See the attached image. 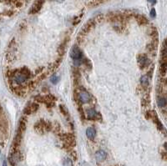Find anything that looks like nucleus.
<instances>
[{
  "label": "nucleus",
  "instance_id": "14",
  "mask_svg": "<svg viewBox=\"0 0 167 166\" xmlns=\"http://www.w3.org/2000/svg\"><path fill=\"white\" fill-rule=\"evenodd\" d=\"M59 109H60V112L61 114L63 115V116H65V117H67L68 115H69V112H68V109H66V107L63 105H59Z\"/></svg>",
  "mask_w": 167,
  "mask_h": 166
},
{
  "label": "nucleus",
  "instance_id": "21",
  "mask_svg": "<svg viewBox=\"0 0 167 166\" xmlns=\"http://www.w3.org/2000/svg\"><path fill=\"white\" fill-rule=\"evenodd\" d=\"M0 153H1V149H0Z\"/></svg>",
  "mask_w": 167,
  "mask_h": 166
},
{
  "label": "nucleus",
  "instance_id": "3",
  "mask_svg": "<svg viewBox=\"0 0 167 166\" xmlns=\"http://www.w3.org/2000/svg\"><path fill=\"white\" fill-rule=\"evenodd\" d=\"M35 129L38 133L43 134V133L50 130V129H51V126H50V124H49V123H45L44 121L40 120L39 121L38 123H36V124L35 125Z\"/></svg>",
  "mask_w": 167,
  "mask_h": 166
},
{
  "label": "nucleus",
  "instance_id": "20",
  "mask_svg": "<svg viewBox=\"0 0 167 166\" xmlns=\"http://www.w3.org/2000/svg\"><path fill=\"white\" fill-rule=\"evenodd\" d=\"M54 1H56L58 3H62V2H63L64 0H54Z\"/></svg>",
  "mask_w": 167,
  "mask_h": 166
},
{
  "label": "nucleus",
  "instance_id": "19",
  "mask_svg": "<svg viewBox=\"0 0 167 166\" xmlns=\"http://www.w3.org/2000/svg\"><path fill=\"white\" fill-rule=\"evenodd\" d=\"M148 2H150L151 3H156V0H148Z\"/></svg>",
  "mask_w": 167,
  "mask_h": 166
},
{
  "label": "nucleus",
  "instance_id": "15",
  "mask_svg": "<svg viewBox=\"0 0 167 166\" xmlns=\"http://www.w3.org/2000/svg\"><path fill=\"white\" fill-rule=\"evenodd\" d=\"M63 166H73L72 161L69 158H65L63 161Z\"/></svg>",
  "mask_w": 167,
  "mask_h": 166
},
{
  "label": "nucleus",
  "instance_id": "6",
  "mask_svg": "<svg viewBox=\"0 0 167 166\" xmlns=\"http://www.w3.org/2000/svg\"><path fill=\"white\" fill-rule=\"evenodd\" d=\"M38 109H39V104H38V103H29V104L24 108V109H23V114L26 115H32V114H34V113H36Z\"/></svg>",
  "mask_w": 167,
  "mask_h": 166
},
{
  "label": "nucleus",
  "instance_id": "18",
  "mask_svg": "<svg viewBox=\"0 0 167 166\" xmlns=\"http://www.w3.org/2000/svg\"><path fill=\"white\" fill-rule=\"evenodd\" d=\"M156 10H155V9H153L152 10H151V11H150V16H151V17H156Z\"/></svg>",
  "mask_w": 167,
  "mask_h": 166
},
{
  "label": "nucleus",
  "instance_id": "8",
  "mask_svg": "<svg viewBox=\"0 0 167 166\" xmlns=\"http://www.w3.org/2000/svg\"><path fill=\"white\" fill-rule=\"evenodd\" d=\"M87 117L91 120H100L101 119V115L95 109H90L87 110Z\"/></svg>",
  "mask_w": 167,
  "mask_h": 166
},
{
  "label": "nucleus",
  "instance_id": "2",
  "mask_svg": "<svg viewBox=\"0 0 167 166\" xmlns=\"http://www.w3.org/2000/svg\"><path fill=\"white\" fill-rule=\"evenodd\" d=\"M75 99H76V102H79L80 103H89L91 98H90V95L87 93L86 91L84 90H80V91H78L75 93Z\"/></svg>",
  "mask_w": 167,
  "mask_h": 166
},
{
  "label": "nucleus",
  "instance_id": "5",
  "mask_svg": "<svg viewBox=\"0 0 167 166\" xmlns=\"http://www.w3.org/2000/svg\"><path fill=\"white\" fill-rule=\"evenodd\" d=\"M70 56L75 61L80 60L81 59H82V53H81L80 49H79L78 46H73L72 49L70 50Z\"/></svg>",
  "mask_w": 167,
  "mask_h": 166
},
{
  "label": "nucleus",
  "instance_id": "7",
  "mask_svg": "<svg viewBox=\"0 0 167 166\" xmlns=\"http://www.w3.org/2000/svg\"><path fill=\"white\" fill-rule=\"evenodd\" d=\"M150 61L145 55H140L138 56V63L141 69H145L149 66Z\"/></svg>",
  "mask_w": 167,
  "mask_h": 166
},
{
  "label": "nucleus",
  "instance_id": "17",
  "mask_svg": "<svg viewBox=\"0 0 167 166\" xmlns=\"http://www.w3.org/2000/svg\"><path fill=\"white\" fill-rule=\"evenodd\" d=\"M59 77H57L56 75H54L52 78H51V82H52L53 83H57L58 82H59Z\"/></svg>",
  "mask_w": 167,
  "mask_h": 166
},
{
  "label": "nucleus",
  "instance_id": "1",
  "mask_svg": "<svg viewBox=\"0 0 167 166\" xmlns=\"http://www.w3.org/2000/svg\"><path fill=\"white\" fill-rule=\"evenodd\" d=\"M7 135H8V121L3 115V108L0 104V137L4 139Z\"/></svg>",
  "mask_w": 167,
  "mask_h": 166
},
{
  "label": "nucleus",
  "instance_id": "13",
  "mask_svg": "<svg viewBox=\"0 0 167 166\" xmlns=\"http://www.w3.org/2000/svg\"><path fill=\"white\" fill-rule=\"evenodd\" d=\"M157 103L159 104L160 107H165L166 105V99L165 98L162 97V96H159L158 99H157Z\"/></svg>",
  "mask_w": 167,
  "mask_h": 166
},
{
  "label": "nucleus",
  "instance_id": "4",
  "mask_svg": "<svg viewBox=\"0 0 167 166\" xmlns=\"http://www.w3.org/2000/svg\"><path fill=\"white\" fill-rule=\"evenodd\" d=\"M43 3H44V0H35L34 4L32 5L31 9L29 10V14H35L40 11L42 9Z\"/></svg>",
  "mask_w": 167,
  "mask_h": 166
},
{
  "label": "nucleus",
  "instance_id": "16",
  "mask_svg": "<svg viewBox=\"0 0 167 166\" xmlns=\"http://www.w3.org/2000/svg\"><path fill=\"white\" fill-rule=\"evenodd\" d=\"M148 76H143L141 77V83L143 84V85H148L149 84V79H148Z\"/></svg>",
  "mask_w": 167,
  "mask_h": 166
},
{
  "label": "nucleus",
  "instance_id": "11",
  "mask_svg": "<svg viewBox=\"0 0 167 166\" xmlns=\"http://www.w3.org/2000/svg\"><path fill=\"white\" fill-rule=\"evenodd\" d=\"M136 18L139 24H141V25H145V24L149 23V21L147 20L146 18L143 16V15H137Z\"/></svg>",
  "mask_w": 167,
  "mask_h": 166
},
{
  "label": "nucleus",
  "instance_id": "10",
  "mask_svg": "<svg viewBox=\"0 0 167 166\" xmlns=\"http://www.w3.org/2000/svg\"><path fill=\"white\" fill-rule=\"evenodd\" d=\"M96 160L98 161H103L106 159V153L104 150H99L95 154Z\"/></svg>",
  "mask_w": 167,
  "mask_h": 166
},
{
  "label": "nucleus",
  "instance_id": "12",
  "mask_svg": "<svg viewBox=\"0 0 167 166\" xmlns=\"http://www.w3.org/2000/svg\"><path fill=\"white\" fill-rule=\"evenodd\" d=\"M95 135H96L95 129L92 128V127H89V128L86 129V135L89 140H93L95 137Z\"/></svg>",
  "mask_w": 167,
  "mask_h": 166
},
{
  "label": "nucleus",
  "instance_id": "9",
  "mask_svg": "<svg viewBox=\"0 0 167 166\" xmlns=\"http://www.w3.org/2000/svg\"><path fill=\"white\" fill-rule=\"evenodd\" d=\"M95 26V19H90V20H89V22H87V23H85V25L83 27V29L81 30L80 34H88Z\"/></svg>",
  "mask_w": 167,
  "mask_h": 166
}]
</instances>
